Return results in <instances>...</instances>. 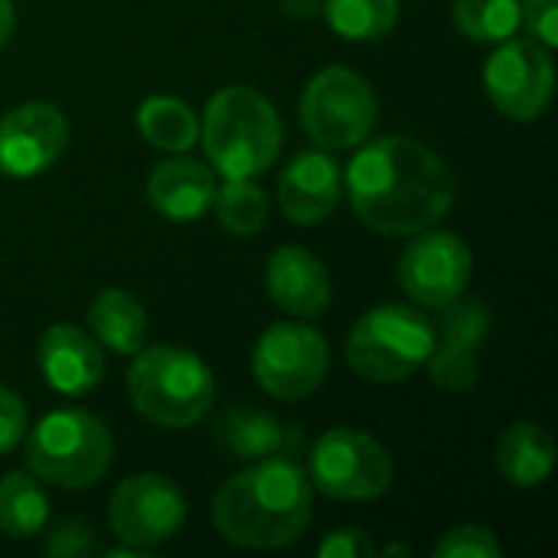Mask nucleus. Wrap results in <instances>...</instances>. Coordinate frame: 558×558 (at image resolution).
<instances>
[{"label":"nucleus","mask_w":558,"mask_h":558,"mask_svg":"<svg viewBox=\"0 0 558 558\" xmlns=\"http://www.w3.org/2000/svg\"><path fill=\"white\" fill-rule=\"evenodd\" d=\"M49 520V500L39 477L13 471L0 477V533L10 539H29L43 533Z\"/></svg>","instance_id":"obj_23"},{"label":"nucleus","mask_w":558,"mask_h":558,"mask_svg":"<svg viewBox=\"0 0 558 558\" xmlns=\"http://www.w3.org/2000/svg\"><path fill=\"white\" fill-rule=\"evenodd\" d=\"M494 108L513 121H536L556 95V65L536 39H504L484 65Z\"/></svg>","instance_id":"obj_10"},{"label":"nucleus","mask_w":558,"mask_h":558,"mask_svg":"<svg viewBox=\"0 0 558 558\" xmlns=\"http://www.w3.org/2000/svg\"><path fill=\"white\" fill-rule=\"evenodd\" d=\"M137 131L157 150L183 154L199 141V121L193 108L170 95H150L137 108Z\"/></svg>","instance_id":"obj_22"},{"label":"nucleus","mask_w":558,"mask_h":558,"mask_svg":"<svg viewBox=\"0 0 558 558\" xmlns=\"http://www.w3.org/2000/svg\"><path fill=\"white\" fill-rule=\"evenodd\" d=\"M520 20L533 33L536 43L546 49L558 46V0H523L520 3Z\"/></svg>","instance_id":"obj_29"},{"label":"nucleus","mask_w":558,"mask_h":558,"mask_svg":"<svg viewBox=\"0 0 558 558\" xmlns=\"http://www.w3.org/2000/svg\"><path fill=\"white\" fill-rule=\"evenodd\" d=\"M114 458V441L105 422L85 409H59L36 422L26 435V471L52 487L82 490L98 484Z\"/></svg>","instance_id":"obj_5"},{"label":"nucleus","mask_w":558,"mask_h":558,"mask_svg":"<svg viewBox=\"0 0 558 558\" xmlns=\"http://www.w3.org/2000/svg\"><path fill=\"white\" fill-rule=\"evenodd\" d=\"M327 366H330V347L324 333L298 320L271 324L258 337L252 353L255 383L281 402L307 399L324 383Z\"/></svg>","instance_id":"obj_9"},{"label":"nucleus","mask_w":558,"mask_h":558,"mask_svg":"<svg viewBox=\"0 0 558 558\" xmlns=\"http://www.w3.org/2000/svg\"><path fill=\"white\" fill-rule=\"evenodd\" d=\"M471 268L474 258L461 235L422 229L399 258V284L415 304L441 311L468 291Z\"/></svg>","instance_id":"obj_12"},{"label":"nucleus","mask_w":558,"mask_h":558,"mask_svg":"<svg viewBox=\"0 0 558 558\" xmlns=\"http://www.w3.org/2000/svg\"><path fill=\"white\" fill-rule=\"evenodd\" d=\"M340 193H343V170L324 150L298 154L278 177V203L294 226L324 222L337 209Z\"/></svg>","instance_id":"obj_16"},{"label":"nucleus","mask_w":558,"mask_h":558,"mask_svg":"<svg viewBox=\"0 0 558 558\" xmlns=\"http://www.w3.org/2000/svg\"><path fill=\"white\" fill-rule=\"evenodd\" d=\"M199 134L209 163L226 180L262 177L281 150V118L275 105L248 85L219 88L203 111Z\"/></svg>","instance_id":"obj_3"},{"label":"nucleus","mask_w":558,"mask_h":558,"mask_svg":"<svg viewBox=\"0 0 558 558\" xmlns=\"http://www.w3.org/2000/svg\"><path fill=\"white\" fill-rule=\"evenodd\" d=\"M265 288L281 311L301 320L320 317L333 294L327 265L301 245H281L271 252L265 265Z\"/></svg>","instance_id":"obj_17"},{"label":"nucleus","mask_w":558,"mask_h":558,"mask_svg":"<svg viewBox=\"0 0 558 558\" xmlns=\"http://www.w3.org/2000/svg\"><path fill=\"white\" fill-rule=\"evenodd\" d=\"M36 366L59 396H85L105 376V353L88 330L75 324H52L39 337Z\"/></svg>","instance_id":"obj_15"},{"label":"nucleus","mask_w":558,"mask_h":558,"mask_svg":"<svg viewBox=\"0 0 558 558\" xmlns=\"http://www.w3.org/2000/svg\"><path fill=\"white\" fill-rule=\"evenodd\" d=\"M311 487L330 500H376L392 487L396 464L366 432L330 428L311 448Z\"/></svg>","instance_id":"obj_8"},{"label":"nucleus","mask_w":558,"mask_h":558,"mask_svg":"<svg viewBox=\"0 0 558 558\" xmlns=\"http://www.w3.org/2000/svg\"><path fill=\"white\" fill-rule=\"evenodd\" d=\"M386 553H389V556H409V546H389Z\"/></svg>","instance_id":"obj_33"},{"label":"nucleus","mask_w":558,"mask_h":558,"mask_svg":"<svg viewBox=\"0 0 558 558\" xmlns=\"http://www.w3.org/2000/svg\"><path fill=\"white\" fill-rule=\"evenodd\" d=\"M69 144V121L49 101H26L0 118V173L26 180L49 170Z\"/></svg>","instance_id":"obj_13"},{"label":"nucleus","mask_w":558,"mask_h":558,"mask_svg":"<svg viewBox=\"0 0 558 558\" xmlns=\"http://www.w3.org/2000/svg\"><path fill=\"white\" fill-rule=\"evenodd\" d=\"M216 216L232 235H252L268 219V196L255 180H226L216 186Z\"/></svg>","instance_id":"obj_26"},{"label":"nucleus","mask_w":558,"mask_h":558,"mask_svg":"<svg viewBox=\"0 0 558 558\" xmlns=\"http://www.w3.org/2000/svg\"><path fill=\"white\" fill-rule=\"evenodd\" d=\"M451 20L471 43H504L520 26V0H454Z\"/></svg>","instance_id":"obj_25"},{"label":"nucleus","mask_w":558,"mask_h":558,"mask_svg":"<svg viewBox=\"0 0 558 558\" xmlns=\"http://www.w3.org/2000/svg\"><path fill=\"white\" fill-rule=\"evenodd\" d=\"M314 517V487L294 458H262L232 474L213 497V526L242 549H284Z\"/></svg>","instance_id":"obj_2"},{"label":"nucleus","mask_w":558,"mask_h":558,"mask_svg":"<svg viewBox=\"0 0 558 558\" xmlns=\"http://www.w3.org/2000/svg\"><path fill=\"white\" fill-rule=\"evenodd\" d=\"M147 199L170 222H196L213 209L216 173L196 157L163 160L147 180Z\"/></svg>","instance_id":"obj_18"},{"label":"nucleus","mask_w":558,"mask_h":558,"mask_svg":"<svg viewBox=\"0 0 558 558\" xmlns=\"http://www.w3.org/2000/svg\"><path fill=\"white\" fill-rule=\"evenodd\" d=\"M448 307L451 311L441 317L435 333L428 369L435 386L448 392H468L477 383V356L490 333V311L481 301H464V294Z\"/></svg>","instance_id":"obj_14"},{"label":"nucleus","mask_w":558,"mask_h":558,"mask_svg":"<svg viewBox=\"0 0 558 558\" xmlns=\"http://www.w3.org/2000/svg\"><path fill=\"white\" fill-rule=\"evenodd\" d=\"M131 405L160 428H190L216 402L209 366L183 347H141L128 369Z\"/></svg>","instance_id":"obj_4"},{"label":"nucleus","mask_w":558,"mask_h":558,"mask_svg":"<svg viewBox=\"0 0 558 558\" xmlns=\"http://www.w3.org/2000/svg\"><path fill=\"white\" fill-rule=\"evenodd\" d=\"M379 118L373 85L343 65L320 69L301 95V124L307 137L324 150L360 147Z\"/></svg>","instance_id":"obj_7"},{"label":"nucleus","mask_w":558,"mask_h":558,"mask_svg":"<svg viewBox=\"0 0 558 558\" xmlns=\"http://www.w3.org/2000/svg\"><path fill=\"white\" fill-rule=\"evenodd\" d=\"M330 29L350 43H376L396 29L399 0H324Z\"/></svg>","instance_id":"obj_24"},{"label":"nucleus","mask_w":558,"mask_h":558,"mask_svg":"<svg viewBox=\"0 0 558 558\" xmlns=\"http://www.w3.org/2000/svg\"><path fill=\"white\" fill-rule=\"evenodd\" d=\"M500 543L487 526H458L435 546V558H500Z\"/></svg>","instance_id":"obj_27"},{"label":"nucleus","mask_w":558,"mask_h":558,"mask_svg":"<svg viewBox=\"0 0 558 558\" xmlns=\"http://www.w3.org/2000/svg\"><path fill=\"white\" fill-rule=\"evenodd\" d=\"M317 556L320 558H376L379 556V546L369 533L356 530V526H343V530H333L320 546H317Z\"/></svg>","instance_id":"obj_28"},{"label":"nucleus","mask_w":558,"mask_h":558,"mask_svg":"<svg viewBox=\"0 0 558 558\" xmlns=\"http://www.w3.org/2000/svg\"><path fill=\"white\" fill-rule=\"evenodd\" d=\"M350 206L379 235H415L432 229L454 203L451 167L415 137L369 141L343 173Z\"/></svg>","instance_id":"obj_1"},{"label":"nucleus","mask_w":558,"mask_h":558,"mask_svg":"<svg viewBox=\"0 0 558 558\" xmlns=\"http://www.w3.org/2000/svg\"><path fill=\"white\" fill-rule=\"evenodd\" d=\"M10 33H13V3L10 0H0V49L7 46Z\"/></svg>","instance_id":"obj_32"},{"label":"nucleus","mask_w":558,"mask_h":558,"mask_svg":"<svg viewBox=\"0 0 558 558\" xmlns=\"http://www.w3.org/2000/svg\"><path fill=\"white\" fill-rule=\"evenodd\" d=\"M186 500L163 474H134L108 500V526L124 546L150 549L183 530Z\"/></svg>","instance_id":"obj_11"},{"label":"nucleus","mask_w":558,"mask_h":558,"mask_svg":"<svg viewBox=\"0 0 558 558\" xmlns=\"http://www.w3.org/2000/svg\"><path fill=\"white\" fill-rule=\"evenodd\" d=\"M88 330L105 350H114L118 356H134L144 347L147 314L131 291L105 288L88 307Z\"/></svg>","instance_id":"obj_21"},{"label":"nucleus","mask_w":558,"mask_h":558,"mask_svg":"<svg viewBox=\"0 0 558 558\" xmlns=\"http://www.w3.org/2000/svg\"><path fill=\"white\" fill-rule=\"evenodd\" d=\"M435 350V327L405 304L366 311L347 337V363L363 383H402L415 376Z\"/></svg>","instance_id":"obj_6"},{"label":"nucleus","mask_w":558,"mask_h":558,"mask_svg":"<svg viewBox=\"0 0 558 558\" xmlns=\"http://www.w3.org/2000/svg\"><path fill=\"white\" fill-rule=\"evenodd\" d=\"M556 468L553 435L536 422L510 425L497 441V471L513 487H539Z\"/></svg>","instance_id":"obj_20"},{"label":"nucleus","mask_w":558,"mask_h":558,"mask_svg":"<svg viewBox=\"0 0 558 558\" xmlns=\"http://www.w3.org/2000/svg\"><path fill=\"white\" fill-rule=\"evenodd\" d=\"M26 432V405L16 392L0 386V454L13 451Z\"/></svg>","instance_id":"obj_31"},{"label":"nucleus","mask_w":558,"mask_h":558,"mask_svg":"<svg viewBox=\"0 0 558 558\" xmlns=\"http://www.w3.org/2000/svg\"><path fill=\"white\" fill-rule=\"evenodd\" d=\"M216 441L232 458H291L301 451L304 438L298 428L278 422L275 415L255 409H229L216 425Z\"/></svg>","instance_id":"obj_19"},{"label":"nucleus","mask_w":558,"mask_h":558,"mask_svg":"<svg viewBox=\"0 0 558 558\" xmlns=\"http://www.w3.org/2000/svg\"><path fill=\"white\" fill-rule=\"evenodd\" d=\"M92 549H95L92 530L85 523H75V520L59 523L49 533V543H46V553L56 558H78L85 556V553H92Z\"/></svg>","instance_id":"obj_30"}]
</instances>
